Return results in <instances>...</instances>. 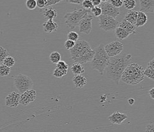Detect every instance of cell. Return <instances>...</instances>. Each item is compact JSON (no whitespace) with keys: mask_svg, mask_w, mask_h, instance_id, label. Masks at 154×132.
<instances>
[{"mask_svg":"<svg viewBox=\"0 0 154 132\" xmlns=\"http://www.w3.org/2000/svg\"><path fill=\"white\" fill-rule=\"evenodd\" d=\"M132 55L125 53L110 57L109 64L106 69L107 77L118 84L125 69L130 64Z\"/></svg>","mask_w":154,"mask_h":132,"instance_id":"6da1fadb","label":"cell"},{"mask_svg":"<svg viewBox=\"0 0 154 132\" xmlns=\"http://www.w3.org/2000/svg\"><path fill=\"white\" fill-rule=\"evenodd\" d=\"M69 51L70 57L74 62L82 64L91 62L95 53L89 43L83 40L76 42L75 46Z\"/></svg>","mask_w":154,"mask_h":132,"instance_id":"7a4b0ae2","label":"cell"},{"mask_svg":"<svg viewBox=\"0 0 154 132\" xmlns=\"http://www.w3.org/2000/svg\"><path fill=\"white\" fill-rule=\"evenodd\" d=\"M143 71L142 66L135 62L131 63L125 69L121 79L127 84L137 85L145 79Z\"/></svg>","mask_w":154,"mask_h":132,"instance_id":"3957f363","label":"cell"},{"mask_svg":"<svg viewBox=\"0 0 154 132\" xmlns=\"http://www.w3.org/2000/svg\"><path fill=\"white\" fill-rule=\"evenodd\" d=\"M95 53L92 62V68L97 70L100 74L103 75L106 67L109 64L110 57L106 54L104 46L100 44L94 50Z\"/></svg>","mask_w":154,"mask_h":132,"instance_id":"277c9868","label":"cell"},{"mask_svg":"<svg viewBox=\"0 0 154 132\" xmlns=\"http://www.w3.org/2000/svg\"><path fill=\"white\" fill-rule=\"evenodd\" d=\"M91 13V10H85L84 8H75L72 12L66 13L64 16V19H65V23L67 26L69 28L74 29L78 26L80 20Z\"/></svg>","mask_w":154,"mask_h":132,"instance_id":"5b68a950","label":"cell"},{"mask_svg":"<svg viewBox=\"0 0 154 132\" xmlns=\"http://www.w3.org/2000/svg\"><path fill=\"white\" fill-rule=\"evenodd\" d=\"M14 86L18 92L22 94L33 87L34 83L32 79L23 74H18L14 79Z\"/></svg>","mask_w":154,"mask_h":132,"instance_id":"8992f818","label":"cell"},{"mask_svg":"<svg viewBox=\"0 0 154 132\" xmlns=\"http://www.w3.org/2000/svg\"><path fill=\"white\" fill-rule=\"evenodd\" d=\"M98 20L100 28L106 31L114 30L119 25L118 21L115 18L107 15H101L98 17Z\"/></svg>","mask_w":154,"mask_h":132,"instance_id":"52a82bcc","label":"cell"},{"mask_svg":"<svg viewBox=\"0 0 154 132\" xmlns=\"http://www.w3.org/2000/svg\"><path fill=\"white\" fill-rule=\"evenodd\" d=\"M123 48V44L119 41L112 42L104 46L105 51L109 57H112L121 54Z\"/></svg>","mask_w":154,"mask_h":132,"instance_id":"ba28073f","label":"cell"},{"mask_svg":"<svg viewBox=\"0 0 154 132\" xmlns=\"http://www.w3.org/2000/svg\"><path fill=\"white\" fill-rule=\"evenodd\" d=\"M94 16L91 13L87 15L79 23V31L80 33L88 35L92 30V20Z\"/></svg>","mask_w":154,"mask_h":132,"instance_id":"9c48e42d","label":"cell"},{"mask_svg":"<svg viewBox=\"0 0 154 132\" xmlns=\"http://www.w3.org/2000/svg\"><path fill=\"white\" fill-rule=\"evenodd\" d=\"M100 7L102 10V15L116 18L120 14V9L114 7L109 2L103 3L100 4Z\"/></svg>","mask_w":154,"mask_h":132,"instance_id":"30bf717a","label":"cell"},{"mask_svg":"<svg viewBox=\"0 0 154 132\" xmlns=\"http://www.w3.org/2000/svg\"><path fill=\"white\" fill-rule=\"evenodd\" d=\"M37 98V92L33 89H30L23 92L20 95V104L23 106H27L35 101Z\"/></svg>","mask_w":154,"mask_h":132,"instance_id":"8fae6325","label":"cell"},{"mask_svg":"<svg viewBox=\"0 0 154 132\" xmlns=\"http://www.w3.org/2000/svg\"><path fill=\"white\" fill-rule=\"evenodd\" d=\"M20 94L14 91L8 94L5 99V105L10 108H15L20 104Z\"/></svg>","mask_w":154,"mask_h":132,"instance_id":"7c38bea8","label":"cell"},{"mask_svg":"<svg viewBox=\"0 0 154 132\" xmlns=\"http://www.w3.org/2000/svg\"><path fill=\"white\" fill-rule=\"evenodd\" d=\"M140 11L145 13H153L154 12V0H139Z\"/></svg>","mask_w":154,"mask_h":132,"instance_id":"4fadbf2b","label":"cell"},{"mask_svg":"<svg viewBox=\"0 0 154 132\" xmlns=\"http://www.w3.org/2000/svg\"><path fill=\"white\" fill-rule=\"evenodd\" d=\"M128 118V115L125 113H121L119 111H115L109 116V120L113 124L121 125Z\"/></svg>","mask_w":154,"mask_h":132,"instance_id":"5bb4252c","label":"cell"},{"mask_svg":"<svg viewBox=\"0 0 154 132\" xmlns=\"http://www.w3.org/2000/svg\"><path fill=\"white\" fill-rule=\"evenodd\" d=\"M42 25L44 31L48 34H52L56 32L57 29H58V25L53 20H47L46 22L43 23Z\"/></svg>","mask_w":154,"mask_h":132,"instance_id":"9a60e30c","label":"cell"},{"mask_svg":"<svg viewBox=\"0 0 154 132\" xmlns=\"http://www.w3.org/2000/svg\"><path fill=\"white\" fill-rule=\"evenodd\" d=\"M73 82L75 86L78 89H82L87 83L86 78L83 75H75L73 79Z\"/></svg>","mask_w":154,"mask_h":132,"instance_id":"2e32d148","label":"cell"},{"mask_svg":"<svg viewBox=\"0 0 154 132\" xmlns=\"http://www.w3.org/2000/svg\"><path fill=\"white\" fill-rule=\"evenodd\" d=\"M118 25L119 27L125 30L130 35L136 33V28L137 27L135 25H134L131 24V23L128 22V21L124 20V19L119 23Z\"/></svg>","mask_w":154,"mask_h":132,"instance_id":"e0dca14e","label":"cell"},{"mask_svg":"<svg viewBox=\"0 0 154 132\" xmlns=\"http://www.w3.org/2000/svg\"><path fill=\"white\" fill-rule=\"evenodd\" d=\"M143 74L150 79L154 80V59H152L147 64L143 71Z\"/></svg>","mask_w":154,"mask_h":132,"instance_id":"ac0fdd59","label":"cell"},{"mask_svg":"<svg viewBox=\"0 0 154 132\" xmlns=\"http://www.w3.org/2000/svg\"><path fill=\"white\" fill-rule=\"evenodd\" d=\"M43 15L47 20H53L57 16V12L56 10L51 7H48L45 9L43 11Z\"/></svg>","mask_w":154,"mask_h":132,"instance_id":"d6986e66","label":"cell"},{"mask_svg":"<svg viewBox=\"0 0 154 132\" xmlns=\"http://www.w3.org/2000/svg\"><path fill=\"white\" fill-rule=\"evenodd\" d=\"M148 18H147L146 15L143 12L138 11V15L136 22V27H143L146 23Z\"/></svg>","mask_w":154,"mask_h":132,"instance_id":"ffe728a7","label":"cell"},{"mask_svg":"<svg viewBox=\"0 0 154 132\" xmlns=\"http://www.w3.org/2000/svg\"><path fill=\"white\" fill-rule=\"evenodd\" d=\"M138 15V11H134V10H129L126 15L125 16L124 20L128 21V22L131 23V24L135 25L136 22H137V18Z\"/></svg>","mask_w":154,"mask_h":132,"instance_id":"44dd1931","label":"cell"},{"mask_svg":"<svg viewBox=\"0 0 154 132\" xmlns=\"http://www.w3.org/2000/svg\"><path fill=\"white\" fill-rule=\"evenodd\" d=\"M71 71L75 75H82L85 72V69L80 63L74 62L71 67Z\"/></svg>","mask_w":154,"mask_h":132,"instance_id":"7402d4cb","label":"cell"},{"mask_svg":"<svg viewBox=\"0 0 154 132\" xmlns=\"http://www.w3.org/2000/svg\"><path fill=\"white\" fill-rule=\"evenodd\" d=\"M114 30H115L116 37L121 40L126 39V38H128L130 35V34L128 33V31H126L125 30L119 27H118Z\"/></svg>","mask_w":154,"mask_h":132,"instance_id":"603a6c76","label":"cell"},{"mask_svg":"<svg viewBox=\"0 0 154 132\" xmlns=\"http://www.w3.org/2000/svg\"><path fill=\"white\" fill-rule=\"evenodd\" d=\"M61 55L60 52L57 51H54L51 52L49 55V60L50 61L53 63V64H57V62H59L61 60Z\"/></svg>","mask_w":154,"mask_h":132,"instance_id":"cb8c5ba5","label":"cell"},{"mask_svg":"<svg viewBox=\"0 0 154 132\" xmlns=\"http://www.w3.org/2000/svg\"><path fill=\"white\" fill-rule=\"evenodd\" d=\"M123 5L126 9L131 10L136 7L137 2L135 0H123Z\"/></svg>","mask_w":154,"mask_h":132,"instance_id":"d4e9b609","label":"cell"},{"mask_svg":"<svg viewBox=\"0 0 154 132\" xmlns=\"http://www.w3.org/2000/svg\"><path fill=\"white\" fill-rule=\"evenodd\" d=\"M68 73V71L63 70V69L56 67L53 71V75L56 78H61L65 76Z\"/></svg>","mask_w":154,"mask_h":132,"instance_id":"484cf974","label":"cell"},{"mask_svg":"<svg viewBox=\"0 0 154 132\" xmlns=\"http://www.w3.org/2000/svg\"><path fill=\"white\" fill-rule=\"evenodd\" d=\"M11 72L10 67H8L4 64L0 65V76H8Z\"/></svg>","mask_w":154,"mask_h":132,"instance_id":"4316f807","label":"cell"},{"mask_svg":"<svg viewBox=\"0 0 154 132\" xmlns=\"http://www.w3.org/2000/svg\"><path fill=\"white\" fill-rule=\"evenodd\" d=\"M3 64L8 66V67H11L15 64V60L11 56H8L4 59Z\"/></svg>","mask_w":154,"mask_h":132,"instance_id":"83f0119b","label":"cell"},{"mask_svg":"<svg viewBox=\"0 0 154 132\" xmlns=\"http://www.w3.org/2000/svg\"><path fill=\"white\" fill-rule=\"evenodd\" d=\"M9 55L8 50L3 46H0V65L3 64L4 59Z\"/></svg>","mask_w":154,"mask_h":132,"instance_id":"f1b7e54d","label":"cell"},{"mask_svg":"<svg viewBox=\"0 0 154 132\" xmlns=\"http://www.w3.org/2000/svg\"><path fill=\"white\" fill-rule=\"evenodd\" d=\"M25 6L28 10H33L37 7L36 0H27L25 2Z\"/></svg>","mask_w":154,"mask_h":132,"instance_id":"f546056e","label":"cell"},{"mask_svg":"<svg viewBox=\"0 0 154 132\" xmlns=\"http://www.w3.org/2000/svg\"><path fill=\"white\" fill-rule=\"evenodd\" d=\"M79 35L76 32L74 31H71L68 34V39L72 40L75 42H77L79 40Z\"/></svg>","mask_w":154,"mask_h":132,"instance_id":"4dcf8cb0","label":"cell"},{"mask_svg":"<svg viewBox=\"0 0 154 132\" xmlns=\"http://www.w3.org/2000/svg\"><path fill=\"white\" fill-rule=\"evenodd\" d=\"M91 12L93 14L92 15L95 17H99L102 15V10L100 6H94L91 10Z\"/></svg>","mask_w":154,"mask_h":132,"instance_id":"1f68e13d","label":"cell"},{"mask_svg":"<svg viewBox=\"0 0 154 132\" xmlns=\"http://www.w3.org/2000/svg\"><path fill=\"white\" fill-rule=\"evenodd\" d=\"M81 4L83 8L88 10H91L94 7L91 0H83Z\"/></svg>","mask_w":154,"mask_h":132,"instance_id":"d6a6232c","label":"cell"},{"mask_svg":"<svg viewBox=\"0 0 154 132\" xmlns=\"http://www.w3.org/2000/svg\"><path fill=\"white\" fill-rule=\"evenodd\" d=\"M109 3L114 7L119 8L123 6V0H109Z\"/></svg>","mask_w":154,"mask_h":132,"instance_id":"836d02e7","label":"cell"},{"mask_svg":"<svg viewBox=\"0 0 154 132\" xmlns=\"http://www.w3.org/2000/svg\"><path fill=\"white\" fill-rule=\"evenodd\" d=\"M56 67L68 71L69 66H68V64H66V63L65 61L60 60L59 62H57L56 64Z\"/></svg>","mask_w":154,"mask_h":132,"instance_id":"e575fe53","label":"cell"},{"mask_svg":"<svg viewBox=\"0 0 154 132\" xmlns=\"http://www.w3.org/2000/svg\"><path fill=\"white\" fill-rule=\"evenodd\" d=\"M75 45V42L72 41V40H66L65 43V47L66 49L67 50H71Z\"/></svg>","mask_w":154,"mask_h":132,"instance_id":"d590c367","label":"cell"},{"mask_svg":"<svg viewBox=\"0 0 154 132\" xmlns=\"http://www.w3.org/2000/svg\"><path fill=\"white\" fill-rule=\"evenodd\" d=\"M47 0H36V4L39 8H44L46 7Z\"/></svg>","mask_w":154,"mask_h":132,"instance_id":"8d00e7d4","label":"cell"},{"mask_svg":"<svg viewBox=\"0 0 154 132\" xmlns=\"http://www.w3.org/2000/svg\"><path fill=\"white\" fill-rule=\"evenodd\" d=\"M145 132H154V124L153 122L146 125Z\"/></svg>","mask_w":154,"mask_h":132,"instance_id":"74e56055","label":"cell"},{"mask_svg":"<svg viewBox=\"0 0 154 132\" xmlns=\"http://www.w3.org/2000/svg\"><path fill=\"white\" fill-rule=\"evenodd\" d=\"M63 1V0H47L46 6H50L52 5L56 4L59 3H61Z\"/></svg>","mask_w":154,"mask_h":132,"instance_id":"f35d334b","label":"cell"},{"mask_svg":"<svg viewBox=\"0 0 154 132\" xmlns=\"http://www.w3.org/2000/svg\"><path fill=\"white\" fill-rule=\"evenodd\" d=\"M83 0H65L67 3L70 4H81Z\"/></svg>","mask_w":154,"mask_h":132,"instance_id":"ab89813d","label":"cell"},{"mask_svg":"<svg viewBox=\"0 0 154 132\" xmlns=\"http://www.w3.org/2000/svg\"><path fill=\"white\" fill-rule=\"evenodd\" d=\"M91 1L94 6H99L102 3L100 0H91Z\"/></svg>","mask_w":154,"mask_h":132,"instance_id":"60d3db41","label":"cell"},{"mask_svg":"<svg viewBox=\"0 0 154 132\" xmlns=\"http://www.w3.org/2000/svg\"><path fill=\"white\" fill-rule=\"evenodd\" d=\"M149 96H150L152 99H154V87H152L151 89L149 90Z\"/></svg>","mask_w":154,"mask_h":132,"instance_id":"b9f144b4","label":"cell"},{"mask_svg":"<svg viewBox=\"0 0 154 132\" xmlns=\"http://www.w3.org/2000/svg\"><path fill=\"white\" fill-rule=\"evenodd\" d=\"M134 101H135V100H134L132 98H129V99H128V103H129L130 105H133L134 103Z\"/></svg>","mask_w":154,"mask_h":132,"instance_id":"7bdbcfd3","label":"cell"},{"mask_svg":"<svg viewBox=\"0 0 154 132\" xmlns=\"http://www.w3.org/2000/svg\"><path fill=\"white\" fill-rule=\"evenodd\" d=\"M100 1L102 3H107V2H109V0H100Z\"/></svg>","mask_w":154,"mask_h":132,"instance_id":"ee69618b","label":"cell"}]
</instances>
